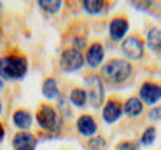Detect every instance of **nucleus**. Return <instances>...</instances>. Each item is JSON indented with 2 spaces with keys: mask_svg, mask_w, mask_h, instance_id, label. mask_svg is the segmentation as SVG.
<instances>
[{
  "mask_svg": "<svg viewBox=\"0 0 161 150\" xmlns=\"http://www.w3.org/2000/svg\"><path fill=\"white\" fill-rule=\"evenodd\" d=\"M84 61L89 68L97 70L100 66H103L105 61V45L100 40H93L91 44L86 47L84 51Z\"/></svg>",
  "mask_w": 161,
  "mask_h": 150,
  "instance_id": "8",
  "label": "nucleus"
},
{
  "mask_svg": "<svg viewBox=\"0 0 161 150\" xmlns=\"http://www.w3.org/2000/svg\"><path fill=\"white\" fill-rule=\"evenodd\" d=\"M116 150H138V145L131 140H123L116 145Z\"/></svg>",
  "mask_w": 161,
  "mask_h": 150,
  "instance_id": "22",
  "label": "nucleus"
},
{
  "mask_svg": "<svg viewBox=\"0 0 161 150\" xmlns=\"http://www.w3.org/2000/svg\"><path fill=\"white\" fill-rule=\"evenodd\" d=\"M4 89H5V80H4L2 77H0V93H2Z\"/></svg>",
  "mask_w": 161,
  "mask_h": 150,
  "instance_id": "25",
  "label": "nucleus"
},
{
  "mask_svg": "<svg viewBox=\"0 0 161 150\" xmlns=\"http://www.w3.org/2000/svg\"><path fill=\"white\" fill-rule=\"evenodd\" d=\"M4 138H5V126L0 122V143L4 142Z\"/></svg>",
  "mask_w": 161,
  "mask_h": 150,
  "instance_id": "24",
  "label": "nucleus"
},
{
  "mask_svg": "<svg viewBox=\"0 0 161 150\" xmlns=\"http://www.w3.org/2000/svg\"><path fill=\"white\" fill-rule=\"evenodd\" d=\"M4 115V103H2V100H0V117Z\"/></svg>",
  "mask_w": 161,
  "mask_h": 150,
  "instance_id": "26",
  "label": "nucleus"
},
{
  "mask_svg": "<svg viewBox=\"0 0 161 150\" xmlns=\"http://www.w3.org/2000/svg\"><path fill=\"white\" fill-rule=\"evenodd\" d=\"M42 96L47 100V101H51V100H58V96H60V84H58V80L54 77H46L44 80H42Z\"/></svg>",
  "mask_w": 161,
  "mask_h": 150,
  "instance_id": "16",
  "label": "nucleus"
},
{
  "mask_svg": "<svg viewBox=\"0 0 161 150\" xmlns=\"http://www.w3.org/2000/svg\"><path fill=\"white\" fill-rule=\"evenodd\" d=\"M69 101L75 108H86L88 106V94H86L84 87H72L69 93Z\"/></svg>",
  "mask_w": 161,
  "mask_h": 150,
  "instance_id": "18",
  "label": "nucleus"
},
{
  "mask_svg": "<svg viewBox=\"0 0 161 150\" xmlns=\"http://www.w3.org/2000/svg\"><path fill=\"white\" fill-rule=\"evenodd\" d=\"M0 11H2V5H0Z\"/></svg>",
  "mask_w": 161,
  "mask_h": 150,
  "instance_id": "28",
  "label": "nucleus"
},
{
  "mask_svg": "<svg viewBox=\"0 0 161 150\" xmlns=\"http://www.w3.org/2000/svg\"><path fill=\"white\" fill-rule=\"evenodd\" d=\"M75 129L82 138H93L98 133V122L91 114H80L75 121Z\"/></svg>",
  "mask_w": 161,
  "mask_h": 150,
  "instance_id": "11",
  "label": "nucleus"
},
{
  "mask_svg": "<svg viewBox=\"0 0 161 150\" xmlns=\"http://www.w3.org/2000/svg\"><path fill=\"white\" fill-rule=\"evenodd\" d=\"M11 145L14 150H37L39 136L33 134L32 131H18V133L12 136Z\"/></svg>",
  "mask_w": 161,
  "mask_h": 150,
  "instance_id": "10",
  "label": "nucleus"
},
{
  "mask_svg": "<svg viewBox=\"0 0 161 150\" xmlns=\"http://www.w3.org/2000/svg\"><path fill=\"white\" fill-rule=\"evenodd\" d=\"M35 122L39 126L40 136L44 138H58L63 133V115L51 103L44 101L37 106Z\"/></svg>",
  "mask_w": 161,
  "mask_h": 150,
  "instance_id": "1",
  "label": "nucleus"
},
{
  "mask_svg": "<svg viewBox=\"0 0 161 150\" xmlns=\"http://www.w3.org/2000/svg\"><path fill=\"white\" fill-rule=\"evenodd\" d=\"M86 150H105L107 148V140L103 136H93V138H88L84 143Z\"/></svg>",
  "mask_w": 161,
  "mask_h": 150,
  "instance_id": "21",
  "label": "nucleus"
},
{
  "mask_svg": "<svg viewBox=\"0 0 161 150\" xmlns=\"http://www.w3.org/2000/svg\"><path fill=\"white\" fill-rule=\"evenodd\" d=\"M145 44L154 54H161V28L159 26H149L145 35Z\"/></svg>",
  "mask_w": 161,
  "mask_h": 150,
  "instance_id": "17",
  "label": "nucleus"
},
{
  "mask_svg": "<svg viewBox=\"0 0 161 150\" xmlns=\"http://www.w3.org/2000/svg\"><path fill=\"white\" fill-rule=\"evenodd\" d=\"M28 73V58L18 49H11L0 56V77L5 82L23 80Z\"/></svg>",
  "mask_w": 161,
  "mask_h": 150,
  "instance_id": "3",
  "label": "nucleus"
},
{
  "mask_svg": "<svg viewBox=\"0 0 161 150\" xmlns=\"http://www.w3.org/2000/svg\"><path fill=\"white\" fill-rule=\"evenodd\" d=\"M33 115L28 108H16L11 115V121H12V126L16 127L18 131H30L32 129V124H33Z\"/></svg>",
  "mask_w": 161,
  "mask_h": 150,
  "instance_id": "13",
  "label": "nucleus"
},
{
  "mask_svg": "<svg viewBox=\"0 0 161 150\" xmlns=\"http://www.w3.org/2000/svg\"><path fill=\"white\" fill-rule=\"evenodd\" d=\"M121 53L125 56V59H128L130 63L131 61H140L144 59L145 54V40L140 33L133 32L126 37L125 40L121 42Z\"/></svg>",
  "mask_w": 161,
  "mask_h": 150,
  "instance_id": "5",
  "label": "nucleus"
},
{
  "mask_svg": "<svg viewBox=\"0 0 161 150\" xmlns=\"http://www.w3.org/2000/svg\"><path fill=\"white\" fill-rule=\"evenodd\" d=\"M130 32V19L123 14H117L109 21V39L112 42H123Z\"/></svg>",
  "mask_w": 161,
  "mask_h": 150,
  "instance_id": "9",
  "label": "nucleus"
},
{
  "mask_svg": "<svg viewBox=\"0 0 161 150\" xmlns=\"http://www.w3.org/2000/svg\"><path fill=\"white\" fill-rule=\"evenodd\" d=\"M37 5H39V9L44 12V14H47V16H54V14H58V12L61 11L63 2H61V0H40Z\"/></svg>",
  "mask_w": 161,
  "mask_h": 150,
  "instance_id": "19",
  "label": "nucleus"
},
{
  "mask_svg": "<svg viewBox=\"0 0 161 150\" xmlns=\"http://www.w3.org/2000/svg\"><path fill=\"white\" fill-rule=\"evenodd\" d=\"M159 100H161V85H159Z\"/></svg>",
  "mask_w": 161,
  "mask_h": 150,
  "instance_id": "27",
  "label": "nucleus"
},
{
  "mask_svg": "<svg viewBox=\"0 0 161 150\" xmlns=\"http://www.w3.org/2000/svg\"><path fill=\"white\" fill-rule=\"evenodd\" d=\"M138 98L144 105L156 106V103L159 101V85L154 80H145L142 82L140 89H138Z\"/></svg>",
  "mask_w": 161,
  "mask_h": 150,
  "instance_id": "12",
  "label": "nucleus"
},
{
  "mask_svg": "<svg viewBox=\"0 0 161 150\" xmlns=\"http://www.w3.org/2000/svg\"><path fill=\"white\" fill-rule=\"evenodd\" d=\"M133 75H135V66L125 58H112L105 61L100 72V77L110 87H123L131 80Z\"/></svg>",
  "mask_w": 161,
  "mask_h": 150,
  "instance_id": "2",
  "label": "nucleus"
},
{
  "mask_svg": "<svg viewBox=\"0 0 161 150\" xmlns=\"http://www.w3.org/2000/svg\"><path fill=\"white\" fill-rule=\"evenodd\" d=\"M110 5L112 4L110 2H105V0H84L80 4V7L89 16H102V14H105L110 9Z\"/></svg>",
  "mask_w": 161,
  "mask_h": 150,
  "instance_id": "15",
  "label": "nucleus"
},
{
  "mask_svg": "<svg viewBox=\"0 0 161 150\" xmlns=\"http://www.w3.org/2000/svg\"><path fill=\"white\" fill-rule=\"evenodd\" d=\"M84 89L88 94V105L98 110L105 103V82L97 72H88L84 75Z\"/></svg>",
  "mask_w": 161,
  "mask_h": 150,
  "instance_id": "4",
  "label": "nucleus"
},
{
  "mask_svg": "<svg viewBox=\"0 0 161 150\" xmlns=\"http://www.w3.org/2000/svg\"><path fill=\"white\" fill-rule=\"evenodd\" d=\"M123 114L128 119H138L144 114V103L138 96H128L123 101Z\"/></svg>",
  "mask_w": 161,
  "mask_h": 150,
  "instance_id": "14",
  "label": "nucleus"
},
{
  "mask_svg": "<svg viewBox=\"0 0 161 150\" xmlns=\"http://www.w3.org/2000/svg\"><path fill=\"white\" fill-rule=\"evenodd\" d=\"M86 65L84 61V53H80L74 47H65L60 54V70L63 73H74L82 70Z\"/></svg>",
  "mask_w": 161,
  "mask_h": 150,
  "instance_id": "6",
  "label": "nucleus"
},
{
  "mask_svg": "<svg viewBox=\"0 0 161 150\" xmlns=\"http://www.w3.org/2000/svg\"><path fill=\"white\" fill-rule=\"evenodd\" d=\"M147 119L153 121V122L161 121V106H153V108L147 112Z\"/></svg>",
  "mask_w": 161,
  "mask_h": 150,
  "instance_id": "23",
  "label": "nucleus"
},
{
  "mask_svg": "<svg viewBox=\"0 0 161 150\" xmlns=\"http://www.w3.org/2000/svg\"><path fill=\"white\" fill-rule=\"evenodd\" d=\"M156 134H158L156 126H147L144 131H142V134H140V145L151 147L154 143V140H156Z\"/></svg>",
  "mask_w": 161,
  "mask_h": 150,
  "instance_id": "20",
  "label": "nucleus"
},
{
  "mask_svg": "<svg viewBox=\"0 0 161 150\" xmlns=\"http://www.w3.org/2000/svg\"><path fill=\"white\" fill-rule=\"evenodd\" d=\"M123 101L121 98L117 96H110L105 100L103 106H102V119H103L105 124H116V122L121 121L123 117Z\"/></svg>",
  "mask_w": 161,
  "mask_h": 150,
  "instance_id": "7",
  "label": "nucleus"
}]
</instances>
